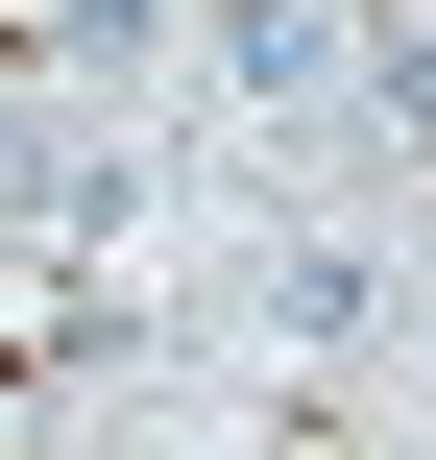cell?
I'll return each instance as SVG.
<instances>
[{
  "label": "cell",
  "instance_id": "1",
  "mask_svg": "<svg viewBox=\"0 0 436 460\" xmlns=\"http://www.w3.org/2000/svg\"><path fill=\"white\" fill-rule=\"evenodd\" d=\"M194 49H218V97H267V121H316V97L364 73V0H218Z\"/></svg>",
  "mask_w": 436,
  "mask_h": 460
}]
</instances>
